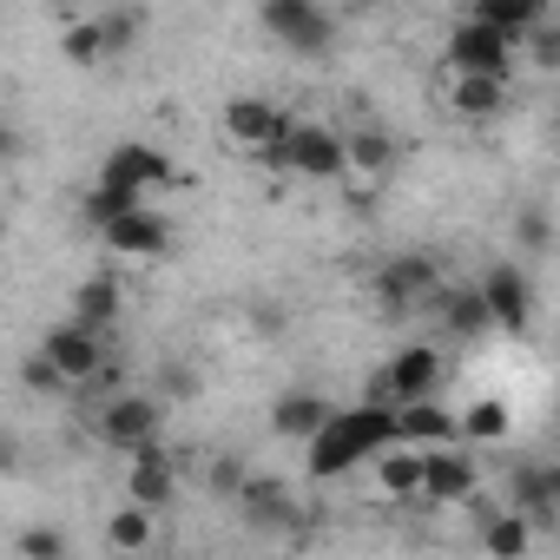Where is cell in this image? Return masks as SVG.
Wrapping results in <instances>:
<instances>
[{"mask_svg": "<svg viewBox=\"0 0 560 560\" xmlns=\"http://www.w3.org/2000/svg\"><path fill=\"white\" fill-rule=\"evenodd\" d=\"M330 416H337V409H330V396H317V389H284V396L270 402V429L284 435V442H311Z\"/></svg>", "mask_w": 560, "mask_h": 560, "instance_id": "e0dca14e", "label": "cell"}, {"mask_svg": "<svg viewBox=\"0 0 560 560\" xmlns=\"http://www.w3.org/2000/svg\"><path fill=\"white\" fill-rule=\"evenodd\" d=\"M343 139H350V178L376 185V178H383V172L396 165V139H389L383 126H350Z\"/></svg>", "mask_w": 560, "mask_h": 560, "instance_id": "44dd1931", "label": "cell"}, {"mask_svg": "<svg viewBox=\"0 0 560 560\" xmlns=\"http://www.w3.org/2000/svg\"><path fill=\"white\" fill-rule=\"evenodd\" d=\"M402 442H422V448L462 442V416H448L435 396H422V402H402Z\"/></svg>", "mask_w": 560, "mask_h": 560, "instance_id": "ffe728a7", "label": "cell"}, {"mask_svg": "<svg viewBox=\"0 0 560 560\" xmlns=\"http://www.w3.org/2000/svg\"><path fill=\"white\" fill-rule=\"evenodd\" d=\"M481 494V468L475 455H462L455 442L429 448V468H422V508H462Z\"/></svg>", "mask_w": 560, "mask_h": 560, "instance_id": "30bf717a", "label": "cell"}, {"mask_svg": "<svg viewBox=\"0 0 560 560\" xmlns=\"http://www.w3.org/2000/svg\"><path fill=\"white\" fill-rule=\"evenodd\" d=\"M126 311V291H119V277H86V284L73 291V317L93 324V330H113Z\"/></svg>", "mask_w": 560, "mask_h": 560, "instance_id": "7402d4cb", "label": "cell"}, {"mask_svg": "<svg viewBox=\"0 0 560 560\" xmlns=\"http://www.w3.org/2000/svg\"><path fill=\"white\" fill-rule=\"evenodd\" d=\"M205 488L224 494V501H237V488H244V462H237V455H211V462H205Z\"/></svg>", "mask_w": 560, "mask_h": 560, "instance_id": "f546056e", "label": "cell"}, {"mask_svg": "<svg viewBox=\"0 0 560 560\" xmlns=\"http://www.w3.org/2000/svg\"><path fill=\"white\" fill-rule=\"evenodd\" d=\"M363 8H376V0H363Z\"/></svg>", "mask_w": 560, "mask_h": 560, "instance_id": "1f68e13d", "label": "cell"}, {"mask_svg": "<svg viewBox=\"0 0 560 560\" xmlns=\"http://www.w3.org/2000/svg\"><path fill=\"white\" fill-rule=\"evenodd\" d=\"M370 468H376V494H383V501H422L429 448H422V442H389Z\"/></svg>", "mask_w": 560, "mask_h": 560, "instance_id": "9a60e30c", "label": "cell"}, {"mask_svg": "<svg viewBox=\"0 0 560 560\" xmlns=\"http://www.w3.org/2000/svg\"><path fill=\"white\" fill-rule=\"evenodd\" d=\"M291 126L298 119H284L270 100H257V93H244V100H231L224 106V132L244 145V152H264V159H277L284 165V139H291Z\"/></svg>", "mask_w": 560, "mask_h": 560, "instance_id": "ba28073f", "label": "cell"}, {"mask_svg": "<svg viewBox=\"0 0 560 560\" xmlns=\"http://www.w3.org/2000/svg\"><path fill=\"white\" fill-rule=\"evenodd\" d=\"M508 429H514V416H508V402H494V396H481V402H468L462 409V442H508Z\"/></svg>", "mask_w": 560, "mask_h": 560, "instance_id": "83f0119b", "label": "cell"}, {"mask_svg": "<svg viewBox=\"0 0 560 560\" xmlns=\"http://www.w3.org/2000/svg\"><path fill=\"white\" fill-rule=\"evenodd\" d=\"M527 540H534V521L521 514V508H488V521H481V547L488 553H527Z\"/></svg>", "mask_w": 560, "mask_h": 560, "instance_id": "d4e9b609", "label": "cell"}, {"mask_svg": "<svg viewBox=\"0 0 560 560\" xmlns=\"http://www.w3.org/2000/svg\"><path fill=\"white\" fill-rule=\"evenodd\" d=\"M284 165H291L298 178L337 185V178H350V139H343L337 126H324V119H298L291 139H284Z\"/></svg>", "mask_w": 560, "mask_h": 560, "instance_id": "8992f818", "label": "cell"}, {"mask_svg": "<svg viewBox=\"0 0 560 560\" xmlns=\"http://www.w3.org/2000/svg\"><path fill=\"white\" fill-rule=\"evenodd\" d=\"M60 54L73 60V67H106L113 60V47H106V21L93 14V21H73L67 34H60Z\"/></svg>", "mask_w": 560, "mask_h": 560, "instance_id": "484cf974", "label": "cell"}, {"mask_svg": "<svg viewBox=\"0 0 560 560\" xmlns=\"http://www.w3.org/2000/svg\"><path fill=\"white\" fill-rule=\"evenodd\" d=\"M14 560H67V534L60 527H27L14 540Z\"/></svg>", "mask_w": 560, "mask_h": 560, "instance_id": "f1b7e54d", "label": "cell"}, {"mask_svg": "<svg viewBox=\"0 0 560 560\" xmlns=\"http://www.w3.org/2000/svg\"><path fill=\"white\" fill-rule=\"evenodd\" d=\"M237 508H244V521H250V527H284V521L298 514L291 488L277 481V475H244V488H237Z\"/></svg>", "mask_w": 560, "mask_h": 560, "instance_id": "ac0fdd59", "label": "cell"}, {"mask_svg": "<svg viewBox=\"0 0 560 560\" xmlns=\"http://www.w3.org/2000/svg\"><path fill=\"white\" fill-rule=\"evenodd\" d=\"M389 442H402V409L376 396V402L337 409V416L304 442V468H311V481H343V475H357L363 462H376Z\"/></svg>", "mask_w": 560, "mask_h": 560, "instance_id": "6da1fadb", "label": "cell"}, {"mask_svg": "<svg viewBox=\"0 0 560 560\" xmlns=\"http://www.w3.org/2000/svg\"><path fill=\"white\" fill-rule=\"evenodd\" d=\"M448 106H455L462 119H494V113L508 106V73H455Z\"/></svg>", "mask_w": 560, "mask_h": 560, "instance_id": "d6986e66", "label": "cell"}, {"mask_svg": "<svg viewBox=\"0 0 560 560\" xmlns=\"http://www.w3.org/2000/svg\"><path fill=\"white\" fill-rule=\"evenodd\" d=\"M257 21L284 54H304V60L330 54V40H337V14L324 8V0H264Z\"/></svg>", "mask_w": 560, "mask_h": 560, "instance_id": "3957f363", "label": "cell"}, {"mask_svg": "<svg viewBox=\"0 0 560 560\" xmlns=\"http://www.w3.org/2000/svg\"><path fill=\"white\" fill-rule=\"evenodd\" d=\"M370 298H376L389 317H402V311H416V304L435 311V298H442V264L422 257V250H402V257H389V264L370 277Z\"/></svg>", "mask_w": 560, "mask_h": 560, "instance_id": "277c9868", "label": "cell"}, {"mask_svg": "<svg viewBox=\"0 0 560 560\" xmlns=\"http://www.w3.org/2000/svg\"><path fill=\"white\" fill-rule=\"evenodd\" d=\"M514 237H521L527 250H547V244H553V218L534 205V211H521V218H514Z\"/></svg>", "mask_w": 560, "mask_h": 560, "instance_id": "4dcf8cb0", "label": "cell"}, {"mask_svg": "<svg viewBox=\"0 0 560 560\" xmlns=\"http://www.w3.org/2000/svg\"><path fill=\"white\" fill-rule=\"evenodd\" d=\"M100 172H106V178H126V185H139V191H159V185L172 178V159H165L152 139H119Z\"/></svg>", "mask_w": 560, "mask_h": 560, "instance_id": "2e32d148", "label": "cell"}, {"mask_svg": "<svg viewBox=\"0 0 560 560\" xmlns=\"http://www.w3.org/2000/svg\"><path fill=\"white\" fill-rule=\"evenodd\" d=\"M481 298H488L501 337H527V330H534V284H527L521 264H494V270L481 277Z\"/></svg>", "mask_w": 560, "mask_h": 560, "instance_id": "8fae6325", "label": "cell"}, {"mask_svg": "<svg viewBox=\"0 0 560 560\" xmlns=\"http://www.w3.org/2000/svg\"><path fill=\"white\" fill-rule=\"evenodd\" d=\"M435 317H442V330H448L455 343H481V337L494 330V311H488L481 284H442V298H435Z\"/></svg>", "mask_w": 560, "mask_h": 560, "instance_id": "5bb4252c", "label": "cell"}, {"mask_svg": "<svg viewBox=\"0 0 560 560\" xmlns=\"http://www.w3.org/2000/svg\"><path fill=\"white\" fill-rule=\"evenodd\" d=\"M40 350L54 357V370L67 376V389H93V383L106 376V363H113V350H106V330H93V324H80V317L54 324V330L40 337Z\"/></svg>", "mask_w": 560, "mask_h": 560, "instance_id": "5b68a950", "label": "cell"}, {"mask_svg": "<svg viewBox=\"0 0 560 560\" xmlns=\"http://www.w3.org/2000/svg\"><path fill=\"white\" fill-rule=\"evenodd\" d=\"M106 231V250H119V257H159L165 244H172V224L152 211V205H132V211H119L113 224H100Z\"/></svg>", "mask_w": 560, "mask_h": 560, "instance_id": "4fadbf2b", "label": "cell"}, {"mask_svg": "<svg viewBox=\"0 0 560 560\" xmlns=\"http://www.w3.org/2000/svg\"><path fill=\"white\" fill-rule=\"evenodd\" d=\"M93 435L113 448V455H132L145 442L165 435V396H145V389H119L106 402H93Z\"/></svg>", "mask_w": 560, "mask_h": 560, "instance_id": "7a4b0ae2", "label": "cell"}, {"mask_svg": "<svg viewBox=\"0 0 560 560\" xmlns=\"http://www.w3.org/2000/svg\"><path fill=\"white\" fill-rule=\"evenodd\" d=\"M514 34H501V27H488V21H455V34H448V67L455 73H508L514 80Z\"/></svg>", "mask_w": 560, "mask_h": 560, "instance_id": "52a82bcc", "label": "cell"}, {"mask_svg": "<svg viewBox=\"0 0 560 560\" xmlns=\"http://www.w3.org/2000/svg\"><path fill=\"white\" fill-rule=\"evenodd\" d=\"M126 501H139V508H152V514H165V508L178 501V462H172L159 442H145V448L126 455Z\"/></svg>", "mask_w": 560, "mask_h": 560, "instance_id": "7c38bea8", "label": "cell"}, {"mask_svg": "<svg viewBox=\"0 0 560 560\" xmlns=\"http://www.w3.org/2000/svg\"><path fill=\"white\" fill-rule=\"evenodd\" d=\"M132 205H145V191H139V185H126V178H106V172H100V178H93V191H86V218H93V224H113V218H119V211H132Z\"/></svg>", "mask_w": 560, "mask_h": 560, "instance_id": "4316f807", "label": "cell"}, {"mask_svg": "<svg viewBox=\"0 0 560 560\" xmlns=\"http://www.w3.org/2000/svg\"><path fill=\"white\" fill-rule=\"evenodd\" d=\"M442 389V350H429V343H409V350H396L389 357V370L376 376V396L383 402H422V396H435Z\"/></svg>", "mask_w": 560, "mask_h": 560, "instance_id": "9c48e42d", "label": "cell"}, {"mask_svg": "<svg viewBox=\"0 0 560 560\" xmlns=\"http://www.w3.org/2000/svg\"><path fill=\"white\" fill-rule=\"evenodd\" d=\"M468 14H475V21H488V27H501V34H514L521 47H527V34H534V27H547V8H540V0H475Z\"/></svg>", "mask_w": 560, "mask_h": 560, "instance_id": "603a6c76", "label": "cell"}, {"mask_svg": "<svg viewBox=\"0 0 560 560\" xmlns=\"http://www.w3.org/2000/svg\"><path fill=\"white\" fill-rule=\"evenodd\" d=\"M152 540H159V514L139 508V501H126V508L106 521V547H113V553H145Z\"/></svg>", "mask_w": 560, "mask_h": 560, "instance_id": "cb8c5ba5", "label": "cell"}]
</instances>
